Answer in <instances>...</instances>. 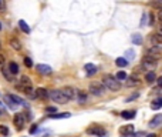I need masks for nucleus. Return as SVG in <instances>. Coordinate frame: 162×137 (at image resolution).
Here are the masks:
<instances>
[{"instance_id":"obj_1","label":"nucleus","mask_w":162,"mask_h":137,"mask_svg":"<svg viewBox=\"0 0 162 137\" xmlns=\"http://www.w3.org/2000/svg\"><path fill=\"white\" fill-rule=\"evenodd\" d=\"M102 84H104L105 89L111 90V91H117V90H120V87H121V83L111 74H107L102 77Z\"/></svg>"},{"instance_id":"obj_2","label":"nucleus","mask_w":162,"mask_h":137,"mask_svg":"<svg viewBox=\"0 0 162 137\" xmlns=\"http://www.w3.org/2000/svg\"><path fill=\"white\" fill-rule=\"evenodd\" d=\"M48 97H50L54 103H60V104H65L67 101H70L61 90H51V91H48Z\"/></svg>"},{"instance_id":"obj_3","label":"nucleus","mask_w":162,"mask_h":137,"mask_svg":"<svg viewBox=\"0 0 162 137\" xmlns=\"http://www.w3.org/2000/svg\"><path fill=\"white\" fill-rule=\"evenodd\" d=\"M88 89H90V93L94 96H101L105 91V87L102 84V81H93Z\"/></svg>"},{"instance_id":"obj_4","label":"nucleus","mask_w":162,"mask_h":137,"mask_svg":"<svg viewBox=\"0 0 162 137\" xmlns=\"http://www.w3.org/2000/svg\"><path fill=\"white\" fill-rule=\"evenodd\" d=\"M87 134H90V136H95V137H105L107 132L101 127V126H91V127L87 128Z\"/></svg>"},{"instance_id":"obj_5","label":"nucleus","mask_w":162,"mask_h":137,"mask_svg":"<svg viewBox=\"0 0 162 137\" xmlns=\"http://www.w3.org/2000/svg\"><path fill=\"white\" fill-rule=\"evenodd\" d=\"M145 56L147 57H151V59H154V60H159L162 57V50L159 47H149L148 50H147V53H145Z\"/></svg>"},{"instance_id":"obj_6","label":"nucleus","mask_w":162,"mask_h":137,"mask_svg":"<svg viewBox=\"0 0 162 137\" xmlns=\"http://www.w3.org/2000/svg\"><path fill=\"white\" fill-rule=\"evenodd\" d=\"M157 64H158V62L157 60H154V59H151V57H144V60H142V63H141V66L145 69V70H149V71H152L155 67H157Z\"/></svg>"},{"instance_id":"obj_7","label":"nucleus","mask_w":162,"mask_h":137,"mask_svg":"<svg viewBox=\"0 0 162 137\" xmlns=\"http://www.w3.org/2000/svg\"><path fill=\"white\" fill-rule=\"evenodd\" d=\"M24 120H26V118H24V114L23 113H16L13 116V124L17 128H23Z\"/></svg>"},{"instance_id":"obj_8","label":"nucleus","mask_w":162,"mask_h":137,"mask_svg":"<svg viewBox=\"0 0 162 137\" xmlns=\"http://www.w3.org/2000/svg\"><path fill=\"white\" fill-rule=\"evenodd\" d=\"M5 103H6V106H7L9 109H12V110H16L17 109V106H19V104L16 103L13 94H6L5 96Z\"/></svg>"},{"instance_id":"obj_9","label":"nucleus","mask_w":162,"mask_h":137,"mask_svg":"<svg viewBox=\"0 0 162 137\" xmlns=\"http://www.w3.org/2000/svg\"><path fill=\"white\" fill-rule=\"evenodd\" d=\"M149 42L152 43L154 47H159V49L162 47V37L159 34H157V33L151 34V36H149Z\"/></svg>"},{"instance_id":"obj_10","label":"nucleus","mask_w":162,"mask_h":137,"mask_svg":"<svg viewBox=\"0 0 162 137\" xmlns=\"http://www.w3.org/2000/svg\"><path fill=\"white\" fill-rule=\"evenodd\" d=\"M36 70H37V73H40V74H51L53 69H51L48 64H37V66H36Z\"/></svg>"},{"instance_id":"obj_11","label":"nucleus","mask_w":162,"mask_h":137,"mask_svg":"<svg viewBox=\"0 0 162 137\" xmlns=\"http://www.w3.org/2000/svg\"><path fill=\"white\" fill-rule=\"evenodd\" d=\"M61 91L64 93V96H65V97H67L68 100H73V99L75 97V94H77V93H75V90L73 89V87H70V86L64 87V89H61Z\"/></svg>"},{"instance_id":"obj_12","label":"nucleus","mask_w":162,"mask_h":137,"mask_svg":"<svg viewBox=\"0 0 162 137\" xmlns=\"http://www.w3.org/2000/svg\"><path fill=\"white\" fill-rule=\"evenodd\" d=\"M120 133L122 136H128V134H134V126L132 124H127L120 128Z\"/></svg>"},{"instance_id":"obj_13","label":"nucleus","mask_w":162,"mask_h":137,"mask_svg":"<svg viewBox=\"0 0 162 137\" xmlns=\"http://www.w3.org/2000/svg\"><path fill=\"white\" fill-rule=\"evenodd\" d=\"M161 123H162V114H155L152 120L149 122V127H158V126H161Z\"/></svg>"},{"instance_id":"obj_14","label":"nucleus","mask_w":162,"mask_h":137,"mask_svg":"<svg viewBox=\"0 0 162 137\" xmlns=\"http://www.w3.org/2000/svg\"><path fill=\"white\" fill-rule=\"evenodd\" d=\"M84 70H85V73H87L88 76H93L97 73V67H95V64H91V63H87L85 66H84Z\"/></svg>"},{"instance_id":"obj_15","label":"nucleus","mask_w":162,"mask_h":137,"mask_svg":"<svg viewBox=\"0 0 162 137\" xmlns=\"http://www.w3.org/2000/svg\"><path fill=\"white\" fill-rule=\"evenodd\" d=\"M137 111L135 110H124L122 113H121V117L125 118V120H130V118H134Z\"/></svg>"},{"instance_id":"obj_16","label":"nucleus","mask_w":162,"mask_h":137,"mask_svg":"<svg viewBox=\"0 0 162 137\" xmlns=\"http://www.w3.org/2000/svg\"><path fill=\"white\" fill-rule=\"evenodd\" d=\"M7 69H9V71L12 73V74H17L19 73V64L16 62H10L9 64H7Z\"/></svg>"},{"instance_id":"obj_17","label":"nucleus","mask_w":162,"mask_h":137,"mask_svg":"<svg viewBox=\"0 0 162 137\" xmlns=\"http://www.w3.org/2000/svg\"><path fill=\"white\" fill-rule=\"evenodd\" d=\"M71 116V113L68 111H64V113H54V114H48L50 118H68Z\"/></svg>"},{"instance_id":"obj_18","label":"nucleus","mask_w":162,"mask_h":137,"mask_svg":"<svg viewBox=\"0 0 162 137\" xmlns=\"http://www.w3.org/2000/svg\"><path fill=\"white\" fill-rule=\"evenodd\" d=\"M36 96H37L38 99H47V97H48V91H47L46 89L40 87V89L36 90Z\"/></svg>"},{"instance_id":"obj_19","label":"nucleus","mask_w":162,"mask_h":137,"mask_svg":"<svg viewBox=\"0 0 162 137\" xmlns=\"http://www.w3.org/2000/svg\"><path fill=\"white\" fill-rule=\"evenodd\" d=\"M162 107V97H158L151 103V109L152 110H159Z\"/></svg>"},{"instance_id":"obj_20","label":"nucleus","mask_w":162,"mask_h":137,"mask_svg":"<svg viewBox=\"0 0 162 137\" xmlns=\"http://www.w3.org/2000/svg\"><path fill=\"white\" fill-rule=\"evenodd\" d=\"M19 27L21 29V32H23V33H26V34L30 33V27H28V24L26 23L24 20H19Z\"/></svg>"},{"instance_id":"obj_21","label":"nucleus","mask_w":162,"mask_h":137,"mask_svg":"<svg viewBox=\"0 0 162 137\" xmlns=\"http://www.w3.org/2000/svg\"><path fill=\"white\" fill-rule=\"evenodd\" d=\"M2 73H3V76L6 77V80H7V81H13V74L9 71V69H7V67H5V66L2 67Z\"/></svg>"},{"instance_id":"obj_22","label":"nucleus","mask_w":162,"mask_h":137,"mask_svg":"<svg viewBox=\"0 0 162 137\" xmlns=\"http://www.w3.org/2000/svg\"><path fill=\"white\" fill-rule=\"evenodd\" d=\"M10 46H12L14 50H20V49H21V43H20L17 39H12V40H10Z\"/></svg>"},{"instance_id":"obj_23","label":"nucleus","mask_w":162,"mask_h":137,"mask_svg":"<svg viewBox=\"0 0 162 137\" xmlns=\"http://www.w3.org/2000/svg\"><path fill=\"white\" fill-rule=\"evenodd\" d=\"M115 64L118 67H125L127 64H128V62H127V59H125V57H118V59L115 60Z\"/></svg>"},{"instance_id":"obj_24","label":"nucleus","mask_w":162,"mask_h":137,"mask_svg":"<svg viewBox=\"0 0 162 137\" xmlns=\"http://www.w3.org/2000/svg\"><path fill=\"white\" fill-rule=\"evenodd\" d=\"M145 80H147V83H152L154 80H157V76H155L154 71H149V73L145 74Z\"/></svg>"},{"instance_id":"obj_25","label":"nucleus","mask_w":162,"mask_h":137,"mask_svg":"<svg viewBox=\"0 0 162 137\" xmlns=\"http://www.w3.org/2000/svg\"><path fill=\"white\" fill-rule=\"evenodd\" d=\"M127 84H128V86H137V84H139L138 77H137V76H131L130 79H128V81H127Z\"/></svg>"},{"instance_id":"obj_26","label":"nucleus","mask_w":162,"mask_h":137,"mask_svg":"<svg viewBox=\"0 0 162 137\" xmlns=\"http://www.w3.org/2000/svg\"><path fill=\"white\" fill-rule=\"evenodd\" d=\"M131 40H132V43H134V44H141V43H142V36L135 33V34H132Z\"/></svg>"},{"instance_id":"obj_27","label":"nucleus","mask_w":162,"mask_h":137,"mask_svg":"<svg viewBox=\"0 0 162 137\" xmlns=\"http://www.w3.org/2000/svg\"><path fill=\"white\" fill-rule=\"evenodd\" d=\"M19 84H21V86H31V81H30V79H28L27 76H21Z\"/></svg>"},{"instance_id":"obj_28","label":"nucleus","mask_w":162,"mask_h":137,"mask_svg":"<svg viewBox=\"0 0 162 137\" xmlns=\"http://www.w3.org/2000/svg\"><path fill=\"white\" fill-rule=\"evenodd\" d=\"M149 5L152 6V7H155V9H158V10H161L162 9V0H152Z\"/></svg>"},{"instance_id":"obj_29","label":"nucleus","mask_w":162,"mask_h":137,"mask_svg":"<svg viewBox=\"0 0 162 137\" xmlns=\"http://www.w3.org/2000/svg\"><path fill=\"white\" fill-rule=\"evenodd\" d=\"M127 77H128V76H127V73H125V71H118V73H117V76H115V79H117L118 81L125 80Z\"/></svg>"},{"instance_id":"obj_30","label":"nucleus","mask_w":162,"mask_h":137,"mask_svg":"<svg viewBox=\"0 0 162 137\" xmlns=\"http://www.w3.org/2000/svg\"><path fill=\"white\" fill-rule=\"evenodd\" d=\"M84 101H87V94L83 91H78V103L84 104Z\"/></svg>"},{"instance_id":"obj_31","label":"nucleus","mask_w":162,"mask_h":137,"mask_svg":"<svg viewBox=\"0 0 162 137\" xmlns=\"http://www.w3.org/2000/svg\"><path fill=\"white\" fill-rule=\"evenodd\" d=\"M0 133H2L3 136H9L10 130L7 128V126H5V124H2V126H0Z\"/></svg>"},{"instance_id":"obj_32","label":"nucleus","mask_w":162,"mask_h":137,"mask_svg":"<svg viewBox=\"0 0 162 137\" xmlns=\"http://www.w3.org/2000/svg\"><path fill=\"white\" fill-rule=\"evenodd\" d=\"M24 66L26 67H33V60L30 59V57H24Z\"/></svg>"},{"instance_id":"obj_33","label":"nucleus","mask_w":162,"mask_h":137,"mask_svg":"<svg viewBox=\"0 0 162 137\" xmlns=\"http://www.w3.org/2000/svg\"><path fill=\"white\" fill-rule=\"evenodd\" d=\"M134 50H127V52H125V57H127V59H130V60H132V59H134Z\"/></svg>"},{"instance_id":"obj_34","label":"nucleus","mask_w":162,"mask_h":137,"mask_svg":"<svg viewBox=\"0 0 162 137\" xmlns=\"http://www.w3.org/2000/svg\"><path fill=\"white\" fill-rule=\"evenodd\" d=\"M138 93H134V94L132 96H130V97H127V99H125V101H127V103H130V101H132V100H135L137 99V97H138Z\"/></svg>"},{"instance_id":"obj_35","label":"nucleus","mask_w":162,"mask_h":137,"mask_svg":"<svg viewBox=\"0 0 162 137\" xmlns=\"http://www.w3.org/2000/svg\"><path fill=\"white\" fill-rule=\"evenodd\" d=\"M148 17H149V26H154V24H155V17H154V14L152 13H149L148 14Z\"/></svg>"},{"instance_id":"obj_36","label":"nucleus","mask_w":162,"mask_h":137,"mask_svg":"<svg viewBox=\"0 0 162 137\" xmlns=\"http://www.w3.org/2000/svg\"><path fill=\"white\" fill-rule=\"evenodd\" d=\"M147 17H148V13H144L142 20H141V26H145V24H147Z\"/></svg>"},{"instance_id":"obj_37","label":"nucleus","mask_w":162,"mask_h":137,"mask_svg":"<svg viewBox=\"0 0 162 137\" xmlns=\"http://www.w3.org/2000/svg\"><path fill=\"white\" fill-rule=\"evenodd\" d=\"M46 111L47 113H57V109L56 107H50V106H48V107H46Z\"/></svg>"},{"instance_id":"obj_38","label":"nucleus","mask_w":162,"mask_h":137,"mask_svg":"<svg viewBox=\"0 0 162 137\" xmlns=\"http://www.w3.org/2000/svg\"><path fill=\"white\" fill-rule=\"evenodd\" d=\"M5 114V106H3V103L0 101V116H3Z\"/></svg>"},{"instance_id":"obj_39","label":"nucleus","mask_w":162,"mask_h":137,"mask_svg":"<svg viewBox=\"0 0 162 137\" xmlns=\"http://www.w3.org/2000/svg\"><path fill=\"white\" fill-rule=\"evenodd\" d=\"M0 66L2 67L5 66V56H3V54H0Z\"/></svg>"},{"instance_id":"obj_40","label":"nucleus","mask_w":162,"mask_h":137,"mask_svg":"<svg viewBox=\"0 0 162 137\" xmlns=\"http://www.w3.org/2000/svg\"><path fill=\"white\" fill-rule=\"evenodd\" d=\"M36 132H37V126H36V124H33V127L30 128V133L33 134V133H36Z\"/></svg>"},{"instance_id":"obj_41","label":"nucleus","mask_w":162,"mask_h":137,"mask_svg":"<svg viewBox=\"0 0 162 137\" xmlns=\"http://www.w3.org/2000/svg\"><path fill=\"white\" fill-rule=\"evenodd\" d=\"M157 83H158V86H159V87H162V76L157 79Z\"/></svg>"},{"instance_id":"obj_42","label":"nucleus","mask_w":162,"mask_h":137,"mask_svg":"<svg viewBox=\"0 0 162 137\" xmlns=\"http://www.w3.org/2000/svg\"><path fill=\"white\" fill-rule=\"evenodd\" d=\"M157 34H159V36H161V37H162V24H161V26H159V27H158V32H157Z\"/></svg>"},{"instance_id":"obj_43","label":"nucleus","mask_w":162,"mask_h":137,"mask_svg":"<svg viewBox=\"0 0 162 137\" xmlns=\"http://www.w3.org/2000/svg\"><path fill=\"white\" fill-rule=\"evenodd\" d=\"M5 7V2L3 0H0V9H3Z\"/></svg>"},{"instance_id":"obj_44","label":"nucleus","mask_w":162,"mask_h":137,"mask_svg":"<svg viewBox=\"0 0 162 137\" xmlns=\"http://www.w3.org/2000/svg\"><path fill=\"white\" fill-rule=\"evenodd\" d=\"M158 17H159V20H161V22H162V9L159 10V14H158Z\"/></svg>"},{"instance_id":"obj_45","label":"nucleus","mask_w":162,"mask_h":137,"mask_svg":"<svg viewBox=\"0 0 162 137\" xmlns=\"http://www.w3.org/2000/svg\"><path fill=\"white\" fill-rule=\"evenodd\" d=\"M147 137H157V134H147Z\"/></svg>"},{"instance_id":"obj_46","label":"nucleus","mask_w":162,"mask_h":137,"mask_svg":"<svg viewBox=\"0 0 162 137\" xmlns=\"http://www.w3.org/2000/svg\"><path fill=\"white\" fill-rule=\"evenodd\" d=\"M124 137H135V134H128V136H124Z\"/></svg>"},{"instance_id":"obj_47","label":"nucleus","mask_w":162,"mask_h":137,"mask_svg":"<svg viewBox=\"0 0 162 137\" xmlns=\"http://www.w3.org/2000/svg\"><path fill=\"white\" fill-rule=\"evenodd\" d=\"M0 30H2V22H0Z\"/></svg>"},{"instance_id":"obj_48","label":"nucleus","mask_w":162,"mask_h":137,"mask_svg":"<svg viewBox=\"0 0 162 137\" xmlns=\"http://www.w3.org/2000/svg\"><path fill=\"white\" fill-rule=\"evenodd\" d=\"M0 47H2V44H0Z\"/></svg>"}]
</instances>
